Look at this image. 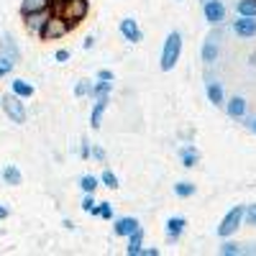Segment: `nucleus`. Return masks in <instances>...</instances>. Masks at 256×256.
Masks as SVG:
<instances>
[{"label": "nucleus", "mask_w": 256, "mask_h": 256, "mask_svg": "<svg viewBox=\"0 0 256 256\" xmlns=\"http://www.w3.org/2000/svg\"><path fill=\"white\" fill-rule=\"evenodd\" d=\"M98 182H102L108 190H118V177L110 172V169H102V177H100Z\"/></svg>", "instance_id": "26"}, {"label": "nucleus", "mask_w": 256, "mask_h": 256, "mask_svg": "<svg viewBox=\"0 0 256 256\" xmlns=\"http://www.w3.org/2000/svg\"><path fill=\"white\" fill-rule=\"evenodd\" d=\"M92 92V84L90 82H77V88H74V95L77 98H88Z\"/></svg>", "instance_id": "30"}, {"label": "nucleus", "mask_w": 256, "mask_h": 256, "mask_svg": "<svg viewBox=\"0 0 256 256\" xmlns=\"http://www.w3.org/2000/svg\"><path fill=\"white\" fill-rule=\"evenodd\" d=\"M226 110H228L230 118H246L248 105H246V100H244L241 95H236V98H230V100L226 102Z\"/></svg>", "instance_id": "11"}, {"label": "nucleus", "mask_w": 256, "mask_h": 256, "mask_svg": "<svg viewBox=\"0 0 256 256\" xmlns=\"http://www.w3.org/2000/svg\"><path fill=\"white\" fill-rule=\"evenodd\" d=\"M180 54H182V34L180 31H172L164 41V49H162V70L169 72L174 70V64L180 62Z\"/></svg>", "instance_id": "1"}, {"label": "nucleus", "mask_w": 256, "mask_h": 256, "mask_svg": "<svg viewBox=\"0 0 256 256\" xmlns=\"http://www.w3.org/2000/svg\"><path fill=\"white\" fill-rule=\"evenodd\" d=\"M3 180L8 184H20V172H18L13 164H8V166H3Z\"/></svg>", "instance_id": "24"}, {"label": "nucleus", "mask_w": 256, "mask_h": 256, "mask_svg": "<svg viewBox=\"0 0 256 256\" xmlns=\"http://www.w3.org/2000/svg\"><path fill=\"white\" fill-rule=\"evenodd\" d=\"M108 92H110V82H105V80H98V84L92 88V98L98 100V98H108Z\"/></svg>", "instance_id": "25"}, {"label": "nucleus", "mask_w": 256, "mask_h": 256, "mask_svg": "<svg viewBox=\"0 0 256 256\" xmlns=\"http://www.w3.org/2000/svg\"><path fill=\"white\" fill-rule=\"evenodd\" d=\"M80 156H82V159H88V156H90V144H88V141H82V146H80Z\"/></svg>", "instance_id": "36"}, {"label": "nucleus", "mask_w": 256, "mask_h": 256, "mask_svg": "<svg viewBox=\"0 0 256 256\" xmlns=\"http://www.w3.org/2000/svg\"><path fill=\"white\" fill-rule=\"evenodd\" d=\"M92 216H98V218H102V220H110V218H113V205H110V202H95Z\"/></svg>", "instance_id": "21"}, {"label": "nucleus", "mask_w": 256, "mask_h": 256, "mask_svg": "<svg viewBox=\"0 0 256 256\" xmlns=\"http://www.w3.org/2000/svg\"><path fill=\"white\" fill-rule=\"evenodd\" d=\"M0 105H3V110L8 113V118L13 123H24L26 120V108H24V102H20L18 95H13V92L3 95V98H0Z\"/></svg>", "instance_id": "4"}, {"label": "nucleus", "mask_w": 256, "mask_h": 256, "mask_svg": "<svg viewBox=\"0 0 256 256\" xmlns=\"http://www.w3.org/2000/svg\"><path fill=\"white\" fill-rule=\"evenodd\" d=\"M54 59H56L59 64H64V62H67V59H70V52H67V49H59V52L54 54Z\"/></svg>", "instance_id": "33"}, {"label": "nucleus", "mask_w": 256, "mask_h": 256, "mask_svg": "<svg viewBox=\"0 0 256 256\" xmlns=\"http://www.w3.org/2000/svg\"><path fill=\"white\" fill-rule=\"evenodd\" d=\"M13 67H16V62H10L8 56H3V54H0V77L10 74V72H13Z\"/></svg>", "instance_id": "29"}, {"label": "nucleus", "mask_w": 256, "mask_h": 256, "mask_svg": "<svg viewBox=\"0 0 256 256\" xmlns=\"http://www.w3.org/2000/svg\"><path fill=\"white\" fill-rule=\"evenodd\" d=\"M248 126H251V131H254V134H256V120H251V123H248Z\"/></svg>", "instance_id": "40"}, {"label": "nucleus", "mask_w": 256, "mask_h": 256, "mask_svg": "<svg viewBox=\"0 0 256 256\" xmlns=\"http://www.w3.org/2000/svg\"><path fill=\"white\" fill-rule=\"evenodd\" d=\"M241 220H244V208L241 205H236L228 216L220 220V226H218V236L220 238H226V236H230V233H236L238 230V226H241Z\"/></svg>", "instance_id": "5"}, {"label": "nucleus", "mask_w": 256, "mask_h": 256, "mask_svg": "<svg viewBox=\"0 0 256 256\" xmlns=\"http://www.w3.org/2000/svg\"><path fill=\"white\" fill-rule=\"evenodd\" d=\"M220 254H223V256H238V254H244V248H238V244L226 241V244L220 246Z\"/></svg>", "instance_id": "28"}, {"label": "nucleus", "mask_w": 256, "mask_h": 256, "mask_svg": "<svg viewBox=\"0 0 256 256\" xmlns=\"http://www.w3.org/2000/svg\"><path fill=\"white\" fill-rule=\"evenodd\" d=\"M108 108V98H98L95 100V108H92V118H90V126L92 128H100L102 126V113Z\"/></svg>", "instance_id": "15"}, {"label": "nucleus", "mask_w": 256, "mask_h": 256, "mask_svg": "<svg viewBox=\"0 0 256 256\" xmlns=\"http://www.w3.org/2000/svg\"><path fill=\"white\" fill-rule=\"evenodd\" d=\"M202 13H205L208 24L220 26L226 20V3H223V0H205V3H202Z\"/></svg>", "instance_id": "6"}, {"label": "nucleus", "mask_w": 256, "mask_h": 256, "mask_svg": "<svg viewBox=\"0 0 256 256\" xmlns=\"http://www.w3.org/2000/svg\"><path fill=\"white\" fill-rule=\"evenodd\" d=\"M141 226H138V220L136 218H131V216H128V218H118L116 220V233H118V236H131V233L134 230H138Z\"/></svg>", "instance_id": "13"}, {"label": "nucleus", "mask_w": 256, "mask_h": 256, "mask_svg": "<svg viewBox=\"0 0 256 256\" xmlns=\"http://www.w3.org/2000/svg\"><path fill=\"white\" fill-rule=\"evenodd\" d=\"M187 220L184 218H169L166 220V233H169V241H180V236L184 233Z\"/></svg>", "instance_id": "14"}, {"label": "nucleus", "mask_w": 256, "mask_h": 256, "mask_svg": "<svg viewBox=\"0 0 256 256\" xmlns=\"http://www.w3.org/2000/svg\"><path fill=\"white\" fill-rule=\"evenodd\" d=\"M49 16H52V8H44V10H34V13H26L24 18H26V28L31 31V34H38L41 28H44V24L49 20Z\"/></svg>", "instance_id": "7"}, {"label": "nucleus", "mask_w": 256, "mask_h": 256, "mask_svg": "<svg viewBox=\"0 0 256 256\" xmlns=\"http://www.w3.org/2000/svg\"><path fill=\"white\" fill-rule=\"evenodd\" d=\"M90 154L98 159V162H105V152H102V148L100 146H95V148H90Z\"/></svg>", "instance_id": "35"}, {"label": "nucleus", "mask_w": 256, "mask_h": 256, "mask_svg": "<svg viewBox=\"0 0 256 256\" xmlns=\"http://www.w3.org/2000/svg\"><path fill=\"white\" fill-rule=\"evenodd\" d=\"M208 98H210V102H212V105H223L226 95H223L220 82H210V84H208Z\"/></svg>", "instance_id": "19"}, {"label": "nucleus", "mask_w": 256, "mask_h": 256, "mask_svg": "<svg viewBox=\"0 0 256 256\" xmlns=\"http://www.w3.org/2000/svg\"><path fill=\"white\" fill-rule=\"evenodd\" d=\"M236 10H238V16L256 18V0H238V3H236Z\"/></svg>", "instance_id": "20"}, {"label": "nucleus", "mask_w": 256, "mask_h": 256, "mask_svg": "<svg viewBox=\"0 0 256 256\" xmlns=\"http://www.w3.org/2000/svg\"><path fill=\"white\" fill-rule=\"evenodd\" d=\"M92 208H95L92 192H84V198H82V210H84V212H92Z\"/></svg>", "instance_id": "31"}, {"label": "nucleus", "mask_w": 256, "mask_h": 256, "mask_svg": "<svg viewBox=\"0 0 256 256\" xmlns=\"http://www.w3.org/2000/svg\"><path fill=\"white\" fill-rule=\"evenodd\" d=\"M44 8H52L49 0H24L20 3V13H34V10H44Z\"/></svg>", "instance_id": "18"}, {"label": "nucleus", "mask_w": 256, "mask_h": 256, "mask_svg": "<svg viewBox=\"0 0 256 256\" xmlns=\"http://www.w3.org/2000/svg\"><path fill=\"white\" fill-rule=\"evenodd\" d=\"M180 156H182V164L187 166V169H192V166H195L198 164V152H195V148H192V146H187V148H182V152H180Z\"/></svg>", "instance_id": "22"}, {"label": "nucleus", "mask_w": 256, "mask_h": 256, "mask_svg": "<svg viewBox=\"0 0 256 256\" xmlns=\"http://www.w3.org/2000/svg\"><path fill=\"white\" fill-rule=\"evenodd\" d=\"M95 46V36H88L84 38V49H92Z\"/></svg>", "instance_id": "37"}, {"label": "nucleus", "mask_w": 256, "mask_h": 256, "mask_svg": "<svg viewBox=\"0 0 256 256\" xmlns=\"http://www.w3.org/2000/svg\"><path fill=\"white\" fill-rule=\"evenodd\" d=\"M49 3H52V6H59V3H64V0H49Z\"/></svg>", "instance_id": "41"}, {"label": "nucleus", "mask_w": 256, "mask_h": 256, "mask_svg": "<svg viewBox=\"0 0 256 256\" xmlns=\"http://www.w3.org/2000/svg\"><path fill=\"white\" fill-rule=\"evenodd\" d=\"M3 218H8V208L0 205V220H3Z\"/></svg>", "instance_id": "39"}, {"label": "nucleus", "mask_w": 256, "mask_h": 256, "mask_svg": "<svg viewBox=\"0 0 256 256\" xmlns=\"http://www.w3.org/2000/svg\"><path fill=\"white\" fill-rule=\"evenodd\" d=\"M0 54L8 56L10 62H18V59H20V52H18V46H16V41L10 38V34H3V41H0Z\"/></svg>", "instance_id": "12"}, {"label": "nucleus", "mask_w": 256, "mask_h": 256, "mask_svg": "<svg viewBox=\"0 0 256 256\" xmlns=\"http://www.w3.org/2000/svg\"><path fill=\"white\" fill-rule=\"evenodd\" d=\"M141 248H144V230L138 228V230H134L131 236H128V254H131V256H138Z\"/></svg>", "instance_id": "16"}, {"label": "nucleus", "mask_w": 256, "mask_h": 256, "mask_svg": "<svg viewBox=\"0 0 256 256\" xmlns=\"http://www.w3.org/2000/svg\"><path fill=\"white\" fill-rule=\"evenodd\" d=\"M54 8H56V16H62L70 26H74L88 16V0H64V3H59Z\"/></svg>", "instance_id": "2"}, {"label": "nucleus", "mask_w": 256, "mask_h": 256, "mask_svg": "<svg viewBox=\"0 0 256 256\" xmlns=\"http://www.w3.org/2000/svg\"><path fill=\"white\" fill-rule=\"evenodd\" d=\"M174 195L177 198H192L195 195V184L192 182H177L174 184Z\"/></svg>", "instance_id": "23"}, {"label": "nucleus", "mask_w": 256, "mask_h": 256, "mask_svg": "<svg viewBox=\"0 0 256 256\" xmlns=\"http://www.w3.org/2000/svg\"><path fill=\"white\" fill-rule=\"evenodd\" d=\"M120 34L131 41V44H138V41H141V28H138V24L134 18H123L120 20Z\"/></svg>", "instance_id": "10"}, {"label": "nucleus", "mask_w": 256, "mask_h": 256, "mask_svg": "<svg viewBox=\"0 0 256 256\" xmlns=\"http://www.w3.org/2000/svg\"><path fill=\"white\" fill-rule=\"evenodd\" d=\"M244 216H246V223H248V226H256V205L244 208Z\"/></svg>", "instance_id": "32"}, {"label": "nucleus", "mask_w": 256, "mask_h": 256, "mask_svg": "<svg viewBox=\"0 0 256 256\" xmlns=\"http://www.w3.org/2000/svg\"><path fill=\"white\" fill-rule=\"evenodd\" d=\"M80 187H82L84 192H95V190H98V177H92V174H84V177L80 180Z\"/></svg>", "instance_id": "27"}, {"label": "nucleus", "mask_w": 256, "mask_h": 256, "mask_svg": "<svg viewBox=\"0 0 256 256\" xmlns=\"http://www.w3.org/2000/svg\"><path fill=\"white\" fill-rule=\"evenodd\" d=\"M218 38H220V34L218 31H212L210 34V38L205 41V46H202V62L205 64H212L218 59V54H220V44H218Z\"/></svg>", "instance_id": "9"}, {"label": "nucleus", "mask_w": 256, "mask_h": 256, "mask_svg": "<svg viewBox=\"0 0 256 256\" xmlns=\"http://www.w3.org/2000/svg\"><path fill=\"white\" fill-rule=\"evenodd\" d=\"M141 254H146V256H156L159 251H156V248H141Z\"/></svg>", "instance_id": "38"}, {"label": "nucleus", "mask_w": 256, "mask_h": 256, "mask_svg": "<svg viewBox=\"0 0 256 256\" xmlns=\"http://www.w3.org/2000/svg\"><path fill=\"white\" fill-rule=\"evenodd\" d=\"M67 31H70V24H67V20H64L62 16H56V13H52L49 20L44 24V28L38 31V36L44 38V41H52V38H62Z\"/></svg>", "instance_id": "3"}, {"label": "nucleus", "mask_w": 256, "mask_h": 256, "mask_svg": "<svg viewBox=\"0 0 256 256\" xmlns=\"http://www.w3.org/2000/svg\"><path fill=\"white\" fill-rule=\"evenodd\" d=\"M233 34H236L238 38H251V36H256V18L241 16L238 20H233Z\"/></svg>", "instance_id": "8"}, {"label": "nucleus", "mask_w": 256, "mask_h": 256, "mask_svg": "<svg viewBox=\"0 0 256 256\" xmlns=\"http://www.w3.org/2000/svg\"><path fill=\"white\" fill-rule=\"evenodd\" d=\"M10 92L24 100V98H31V95H34V88H31L26 80H13V82H10Z\"/></svg>", "instance_id": "17"}, {"label": "nucleus", "mask_w": 256, "mask_h": 256, "mask_svg": "<svg viewBox=\"0 0 256 256\" xmlns=\"http://www.w3.org/2000/svg\"><path fill=\"white\" fill-rule=\"evenodd\" d=\"M98 80H105V82H113V72H110V70H100V72H98Z\"/></svg>", "instance_id": "34"}]
</instances>
